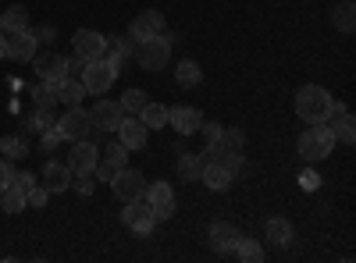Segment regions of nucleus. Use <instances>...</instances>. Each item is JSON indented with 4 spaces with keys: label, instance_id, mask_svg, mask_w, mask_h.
Instances as JSON below:
<instances>
[{
    "label": "nucleus",
    "instance_id": "nucleus-1",
    "mask_svg": "<svg viewBox=\"0 0 356 263\" xmlns=\"http://www.w3.org/2000/svg\"><path fill=\"white\" fill-rule=\"evenodd\" d=\"M332 107H335V100L324 85H303V90L296 93V114H300L307 125H328Z\"/></svg>",
    "mask_w": 356,
    "mask_h": 263
},
{
    "label": "nucleus",
    "instance_id": "nucleus-2",
    "mask_svg": "<svg viewBox=\"0 0 356 263\" xmlns=\"http://www.w3.org/2000/svg\"><path fill=\"white\" fill-rule=\"evenodd\" d=\"M332 150H335V135H332L328 125H314V128H307V132L300 135V157H303L307 164L324 160Z\"/></svg>",
    "mask_w": 356,
    "mask_h": 263
},
{
    "label": "nucleus",
    "instance_id": "nucleus-3",
    "mask_svg": "<svg viewBox=\"0 0 356 263\" xmlns=\"http://www.w3.org/2000/svg\"><path fill=\"white\" fill-rule=\"evenodd\" d=\"M136 61H139L143 71H161V68H168V61H171V43H168L164 36L139 40V43H136Z\"/></svg>",
    "mask_w": 356,
    "mask_h": 263
},
{
    "label": "nucleus",
    "instance_id": "nucleus-4",
    "mask_svg": "<svg viewBox=\"0 0 356 263\" xmlns=\"http://www.w3.org/2000/svg\"><path fill=\"white\" fill-rule=\"evenodd\" d=\"M114 78H118V68L107 61V57H97V61H86V68H82V85H86V93H107L111 85H114Z\"/></svg>",
    "mask_w": 356,
    "mask_h": 263
},
{
    "label": "nucleus",
    "instance_id": "nucleus-5",
    "mask_svg": "<svg viewBox=\"0 0 356 263\" xmlns=\"http://www.w3.org/2000/svg\"><path fill=\"white\" fill-rule=\"evenodd\" d=\"M57 128H61L65 142H82L93 135V121H89V110L82 107H68L61 118H57Z\"/></svg>",
    "mask_w": 356,
    "mask_h": 263
},
{
    "label": "nucleus",
    "instance_id": "nucleus-6",
    "mask_svg": "<svg viewBox=\"0 0 356 263\" xmlns=\"http://www.w3.org/2000/svg\"><path fill=\"white\" fill-rule=\"evenodd\" d=\"M243 146H246V135L239 128H221L214 139H207L203 160H221L225 153H243Z\"/></svg>",
    "mask_w": 356,
    "mask_h": 263
},
{
    "label": "nucleus",
    "instance_id": "nucleus-7",
    "mask_svg": "<svg viewBox=\"0 0 356 263\" xmlns=\"http://www.w3.org/2000/svg\"><path fill=\"white\" fill-rule=\"evenodd\" d=\"M122 221H125V228L136 231V235H150L154 224H157V217H154V210H150V203H146V199H132V203H125Z\"/></svg>",
    "mask_w": 356,
    "mask_h": 263
},
{
    "label": "nucleus",
    "instance_id": "nucleus-8",
    "mask_svg": "<svg viewBox=\"0 0 356 263\" xmlns=\"http://www.w3.org/2000/svg\"><path fill=\"white\" fill-rule=\"evenodd\" d=\"M111 189H114V196L122 203H132V199L146 196V178L139 171H132V167H122V171H118V178L111 182Z\"/></svg>",
    "mask_w": 356,
    "mask_h": 263
},
{
    "label": "nucleus",
    "instance_id": "nucleus-9",
    "mask_svg": "<svg viewBox=\"0 0 356 263\" xmlns=\"http://www.w3.org/2000/svg\"><path fill=\"white\" fill-rule=\"evenodd\" d=\"M146 203H150V210L157 221H171L175 217V192L168 182H154V185H146Z\"/></svg>",
    "mask_w": 356,
    "mask_h": 263
},
{
    "label": "nucleus",
    "instance_id": "nucleus-10",
    "mask_svg": "<svg viewBox=\"0 0 356 263\" xmlns=\"http://www.w3.org/2000/svg\"><path fill=\"white\" fill-rule=\"evenodd\" d=\"M125 118V110L118 100H100L93 110H89V121H93L97 132H118V125H122Z\"/></svg>",
    "mask_w": 356,
    "mask_h": 263
},
{
    "label": "nucleus",
    "instance_id": "nucleus-11",
    "mask_svg": "<svg viewBox=\"0 0 356 263\" xmlns=\"http://www.w3.org/2000/svg\"><path fill=\"white\" fill-rule=\"evenodd\" d=\"M97 160H100V150H97L89 139L72 142V153H68V171H72V174H93Z\"/></svg>",
    "mask_w": 356,
    "mask_h": 263
},
{
    "label": "nucleus",
    "instance_id": "nucleus-12",
    "mask_svg": "<svg viewBox=\"0 0 356 263\" xmlns=\"http://www.w3.org/2000/svg\"><path fill=\"white\" fill-rule=\"evenodd\" d=\"M33 61H36V75L40 78H50V82H65L68 78V57H61V53H54V50L33 53Z\"/></svg>",
    "mask_w": 356,
    "mask_h": 263
},
{
    "label": "nucleus",
    "instance_id": "nucleus-13",
    "mask_svg": "<svg viewBox=\"0 0 356 263\" xmlns=\"http://www.w3.org/2000/svg\"><path fill=\"white\" fill-rule=\"evenodd\" d=\"M239 239H243V231L235 228V224H228V221H214V224H211V246H214V253L235 256V246H239Z\"/></svg>",
    "mask_w": 356,
    "mask_h": 263
},
{
    "label": "nucleus",
    "instance_id": "nucleus-14",
    "mask_svg": "<svg viewBox=\"0 0 356 263\" xmlns=\"http://www.w3.org/2000/svg\"><path fill=\"white\" fill-rule=\"evenodd\" d=\"M132 40H154V36H164V15L161 11H143L132 18Z\"/></svg>",
    "mask_w": 356,
    "mask_h": 263
},
{
    "label": "nucleus",
    "instance_id": "nucleus-15",
    "mask_svg": "<svg viewBox=\"0 0 356 263\" xmlns=\"http://www.w3.org/2000/svg\"><path fill=\"white\" fill-rule=\"evenodd\" d=\"M72 43H75V53L82 61H97V57H104V46H107V40L100 33H93V28H79Z\"/></svg>",
    "mask_w": 356,
    "mask_h": 263
},
{
    "label": "nucleus",
    "instance_id": "nucleus-16",
    "mask_svg": "<svg viewBox=\"0 0 356 263\" xmlns=\"http://www.w3.org/2000/svg\"><path fill=\"white\" fill-rule=\"evenodd\" d=\"M36 36H33V28H22V33H8V57L11 61H33V53H36Z\"/></svg>",
    "mask_w": 356,
    "mask_h": 263
},
{
    "label": "nucleus",
    "instance_id": "nucleus-17",
    "mask_svg": "<svg viewBox=\"0 0 356 263\" xmlns=\"http://www.w3.org/2000/svg\"><path fill=\"white\" fill-rule=\"evenodd\" d=\"M200 121H203V114H200L196 107H171V110H168V125H171L178 135L200 132Z\"/></svg>",
    "mask_w": 356,
    "mask_h": 263
},
{
    "label": "nucleus",
    "instance_id": "nucleus-18",
    "mask_svg": "<svg viewBox=\"0 0 356 263\" xmlns=\"http://www.w3.org/2000/svg\"><path fill=\"white\" fill-rule=\"evenodd\" d=\"M104 57H107V61H111L118 71H122V68L132 61V57H136V40H125V36H111V40H107V46H104Z\"/></svg>",
    "mask_w": 356,
    "mask_h": 263
},
{
    "label": "nucleus",
    "instance_id": "nucleus-19",
    "mask_svg": "<svg viewBox=\"0 0 356 263\" xmlns=\"http://www.w3.org/2000/svg\"><path fill=\"white\" fill-rule=\"evenodd\" d=\"M118 135H122V142L129 146V150H143L146 139H150V128L139 121V114H132V118H122V125H118Z\"/></svg>",
    "mask_w": 356,
    "mask_h": 263
},
{
    "label": "nucleus",
    "instance_id": "nucleus-20",
    "mask_svg": "<svg viewBox=\"0 0 356 263\" xmlns=\"http://www.w3.org/2000/svg\"><path fill=\"white\" fill-rule=\"evenodd\" d=\"M200 182H203L207 189H214V192H228L232 182H235V174H232L228 167L214 164V160H207V164H203V174H200Z\"/></svg>",
    "mask_w": 356,
    "mask_h": 263
},
{
    "label": "nucleus",
    "instance_id": "nucleus-21",
    "mask_svg": "<svg viewBox=\"0 0 356 263\" xmlns=\"http://www.w3.org/2000/svg\"><path fill=\"white\" fill-rule=\"evenodd\" d=\"M43 189H47V192H65V189H72V171H68V164L47 160V167H43Z\"/></svg>",
    "mask_w": 356,
    "mask_h": 263
},
{
    "label": "nucleus",
    "instance_id": "nucleus-22",
    "mask_svg": "<svg viewBox=\"0 0 356 263\" xmlns=\"http://www.w3.org/2000/svg\"><path fill=\"white\" fill-rule=\"evenodd\" d=\"M328 121H332L328 128H332V135H335L339 142H353V139H356V128H353L356 121H353V114H349L342 103L332 107V118H328Z\"/></svg>",
    "mask_w": 356,
    "mask_h": 263
},
{
    "label": "nucleus",
    "instance_id": "nucleus-23",
    "mask_svg": "<svg viewBox=\"0 0 356 263\" xmlns=\"http://www.w3.org/2000/svg\"><path fill=\"white\" fill-rule=\"evenodd\" d=\"M264 235H267V242H271L275 249H285L292 242V224L285 217H271L264 224Z\"/></svg>",
    "mask_w": 356,
    "mask_h": 263
},
{
    "label": "nucleus",
    "instance_id": "nucleus-24",
    "mask_svg": "<svg viewBox=\"0 0 356 263\" xmlns=\"http://www.w3.org/2000/svg\"><path fill=\"white\" fill-rule=\"evenodd\" d=\"M82 96H86L82 78H65L57 85V103H65V107H82Z\"/></svg>",
    "mask_w": 356,
    "mask_h": 263
},
{
    "label": "nucleus",
    "instance_id": "nucleus-25",
    "mask_svg": "<svg viewBox=\"0 0 356 263\" xmlns=\"http://www.w3.org/2000/svg\"><path fill=\"white\" fill-rule=\"evenodd\" d=\"M22 28H29V11L18 4V8H8V11H0V33H22Z\"/></svg>",
    "mask_w": 356,
    "mask_h": 263
},
{
    "label": "nucleus",
    "instance_id": "nucleus-26",
    "mask_svg": "<svg viewBox=\"0 0 356 263\" xmlns=\"http://www.w3.org/2000/svg\"><path fill=\"white\" fill-rule=\"evenodd\" d=\"M203 153H182L178 157V178L182 182H200V174H203Z\"/></svg>",
    "mask_w": 356,
    "mask_h": 263
},
{
    "label": "nucleus",
    "instance_id": "nucleus-27",
    "mask_svg": "<svg viewBox=\"0 0 356 263\" xmlns=\"http://www.w3.org/2000/svg\"><path fill=\"white\" fill-rule=\"evenodd\" d=\"M25 207H29V199H25V192L18 185H8L4 192H0V210L4 214H22Z\"/></svg>",
    "mask_w": 356,
    "mask_h": 263
},
{
    "label": "nucleus",
    "instance_id": "nucleus-28",
    "mask_svg": "<svg viewBox=\"0 0 356 263\" xmlns=\"http://www.w3.org/2000/svg\"><path fill=\"white\" fill-rule=\"evenodd\" d=\"M139 121H143L146 128H164V125H168V107L146 100V107L139 110Z\"/></svg>",
    "mask_w": 356,
    "mask_h": 263
},
{
    "label": "nucleus",
    "instance_id": "nucleus-29",
    "mask_svg": "<svg viewBox=\"0 0 356 263\" xmlns=\"http://www.w3.org/2000/svg\"><path fill=\"white\" fill-rule=\"evenodd\" d=\"M57 85H61V82L40 78V85L33 90V100H36V107H57Z\"/></svg>",
    "mask_w": 356,
    "mask_h": 263
},
{
    "label": "nucleus",
    "instance_id": "nucleus-30",
    "mask_svg": "<svg viewBox=\"0 0 356 263\" xmlns=\"http://www.w3.org/2000/svg\"><path fill=\"white\" fill-rule=\"evenodd\" d=\"M100 160H111L114 167H129V146L118 139V142H107L100 150Z\"/></svg>",
    "mask_w": 356,
    "mask_h": 263
},
{
    "label": "nucleus",
    "instance_id": "nucleus-31",
    "mask_svg": "<svg viewBox=\"0 0 356 263\" xmlns=\"http://www.w3.org/2000/svg\"><path fill=\"white\" fill-rule=\"evenodd\" d=\"M332 22H335V28H339V33H353V28H356V15H353V0H346V4H339V8L332 11Z\"/></svg>",
    "mask_w": 356,
    "mask_h": 263
},
{
    "label": "nucleus",
    "instance_id": "nucleus-32",
    "mask_svg": "<svg viewBox=\"0 0 356 263\" xmlns=\"http://www.w3.org/2000/svg\"><path fill=\"white\" fill-rule=\"evenodd\" d=\"M50 125H57L54 107H36V114L25 121V128H29V132H43V128H50Z\"/></svg>",
    "mask_w": 356,
    "mask_h": 263
},
{
    "label": "nucleus",
    "instance_id": "nucleus-33",
    "mask_svg": "<svg viewBox=\"0 0 356 263\" xmlns=\"http://www.w3.org/2000/svg\"><path fill=\"white\" fill-rule=\"evenodd\" d=\"M175 78H178V85H196L203 78V71H200L196 61H182V65L175 68Z\"/></svg>",
    "mask_w": 356,
    "mask_h": 263
},
{
    "label": "nucleus",
    "instance_id": "nucleus-34",
    "mask_svg": "<svg viewBox=\"0 0 356 263\" xmlns=\"http://www.w3.org/2000/svg\"><path fill=\"white\" fill-rule=\"evenodd\" d=\"M0 153H4V157L15 164V160L29 157V142H25L22 135H11V139H4V150H0Z\"/></svg>",
    "mask_w": 356,
    "mask_h": 263
},
{
    "label": "nucleus",
    "instance_id": "nucleus-35",
    "mask_svg": "<svg viewBox=\"0 0 356 263\" xmlns=\"http://www.w3.org/2000/svg\"><path fill=\"white\" fill-rule=\"evenodd\" d=\"M235 256L239 260H246V263H257V260H264V249H260V242H253V239H239V246H235Z\"/></svg>",
    "mask_w": 356,
    "mask_h": 263
},
{
    "label": "nucleus",
    "instance_id": "nucleus-36",
    "mask_svg": "<svg viewBox=\"0 0 356 263\" xmlns=\"http://www.w3.org/2000/svg\"><path fill=\"white\" fill-rule=\"evenodd\" d=\"M118 103H122V110H125V114H139V110L146 107V93H143V90H129Z\"/></svg>",
    "mask_w": 356,
    "mask_h": 263
},
{
    "label": "nucleus",
    "instance_id": "nucleus-37",
    "mask_svg": "<svg viewBox=\"0 0 356 263\" xmlns=\"http://www.w3.org/2000/svg\"><path fill=\"white\" fill-rule=\"evenodd\" d=\"M118 171H122V167H114L111 160H97V167H93V174H97V182H114L118 178Z\"/></svg>",
    "mask_w": 356,
    "mask_h": 263
},
{
    "label": "nucleus",
    "instance_id": "nucleus-38",
    "mask_svg": "<svg viewBox=\"0 0 356 263\" xmlns=\"http://www.w3.org/2000/svg\"><path fill=\"white\" fill-rule=\"evenodd\" d=\"M57 142H65V135H61V128H57V125H50V128H43V150L50 153L54 150V146Z\"/></svg>",
    "mask_w": 356,
    "mask_h": 263
},
{
    "label": "nucleus",
    "instance_id": "nucleus-39",
    "mask_svg": "<svg viewBox=\"0 0 356 263\" xmlns=\"http://www.w3.org/2000/svg\"><path fill=\"white\" fill-rule=\"evenodd\" d=\"M47 196H50V192H47L43 185H33V189L25 192V199H29V207H47Z\"/></svg>",
    "mask_w": 356,
    "mask_h": 263
},
{
    "label": "nucleus",
    "instance_id": "nucleus-40",
    "mask_svg": "<svg viewBox=\"0 0 356 263\" xmlns=\"http://www.w3.org/2000/svg\"><path fill=\"white\" fill-rule=\"evenodd\" d=\"M72 185L79 189V196H93V182H89V174H72Z\"/></svg>",
    "mask_w": 356,
    "mask_h": 263
},
{
    "label": "nucleus",
    "instance_id": "nucleus-41",
    "mask_svg": "<svg viewBox=\"0 0 356 263\" xmlns=\"http://www.w3.org/2000/svg\"><path fill=\"white\" fill-rule=\"evenodd\" d=\"M11 185H18L22 192H29V189L36 185V174H29V171H22V174H18V171H15V178H11Z\"/></svg>",
    "mask_w": 356,
    "mask_h": 263
},
{
    "label": "nucleus",
    "instance_id": "nucleus-42",
    "mask_svg": "<svg viewBox=\"0 0 356 263\" xmlns=\"http://www.w3.org/2000/svg\"><path fill=\"white\" fill-rule=\"evenodd\" d=\"M11 178H15V167H11V160H0V192H4V189L11 185Z\"/></svg>",
    "mask_w": 356,
    "mask_h": 263
},
{
    "label": "nucleus",
    "instance_id": "nucleus-43",
    "mask_svg": "<svg viewBox=\"0 0 356 263\" xmlns=\"http://www.w3.org/2000/svg\"><path fill=\"white\" fill-rule=\"evenodd\" d=\"M82 68H86V61L75 53V57H68V78H82Z\"/></svg>",
    "mask_w": 356,
    "mask_h": 263
},
{
    "label": "nucleus",
    "instance_id": "nucleus-44",
    "mask_svg": "<svg viewBox=\"0 0 356 263\" xmlns=\"http://www.w3.org/2000/svg\"><path fill=\"white\" fill-rule=\"evenodd\" d=\"M300 185H303V189H317V185H321V178H317V171H310V167H307V171L300 174Z\"/></svg>",
    "mask_w": 356,
    "mask_h": 263
},
{
    "label": "nucleus",
    "instance_id": "nucleus-45",
    "mask_svg": "<svg viewBox=\"0 0 356 263\" xmlns=\"http://www.w3.org/2000/svg\"><path fill=\"white\" fill-rule=\"evenodd\" d=\"M33 36H36V43H54V28L40 25V28H33Z\"/></svg>",
    "mask_w": 356,
    "mask_h": 263
},
{
    "label": "nucleus",
    "instance_id": "nucleus-46",
    "mask_svg": "<svg viewBox=\"0 0 356 263\" xmlns=\"http://www.w3.org/2000/svg\"><path fill=\"white\" fill-rule=\"evenodd\" d=\"M200 132H203L207 139H214V135L221 132V125H211V121H200Z\"/></svg>",
    "mask_w": 356,
    "mask_h": 263
},
{
    "label": "nucleus",
    "instance_id": "nucleus-47",
    "mask_svg": "<svg viewBox=\"0 0 356 263\" xmlns=\"http://www.w3.org/2000/svg\"><path fill=\"white\" fill-rule=\"evenodd\" d=\"M0 57H8V36L0 33Z\"/></svg>",
    "mask_w": 356,
    "mask_h": 263
},
{
    "label": "nucleus",
    "instance_id": "nucleus-48",
    "mask_svg": "<svg viewBox=\"0 0 356 263\" xmlns=\"http://www.w3.org/2000/svg\"><path fill=\"white\" fill-rule=\"evenodd\" d=\"M0 150H4V139H0Z\"/></svg>",
    "mask_w": 356,
    "mask_h": 263
}]
</instances>
